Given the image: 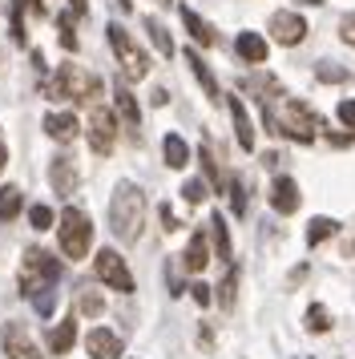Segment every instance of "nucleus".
<instances>
[{
    "label": "nucleus",
    "mask_w": 355,
    "mask_h": 359,
    "mask_svg": "<svg viewBox=\"0 0 355 359\" xmlns=\"http://www.w3.org/2000/svg\"><path fill=\"white\" fill-rule=\"evenodd\" d=\"M109 230L117 243L133 246L145 230V194L133 182H117L109 198Z\"/></svg>",
    "instance_id": "1"
},
{
    "label": "nucleus",
    "mask_w": 355,
    "mask_h": 359,
    "mask_svg": "<svg viewBox=\"0 0 355 359\" xmlns=\"http://www.w3.org/2000/svg\"><path fill=\"white\" fill-rule=\"evenodd\" d=\"M45 97L48 101H81V105H97V97L105 93V81L97 77V73H89V69L81 65H57V73L53 77H45Z\"/></svg>",
    "instance_id": "2"
},
{
    "label": "nucleus",
    "mask_w": 355,
    "mask_h": 359,
    "mask_svg": "<svg viewBox=\"0 0 355 359\" xmlns=\"http://www.w3.org/2000/svg\"><path fill=\"white\" fill-rule=\"evenodd\" d=\"M53 230H57V243H61L65 259L81 262L85 255H89V246H93V222H89V214H85V210H77V206H65Z\"/></svg>",
    "instance_id": "3"
},
{
    "label": "nucleus",
    "mask_w": 355,
    "mask_h": 359,
    "mask_svg": "<svg viewBox=\"0 0 355 359\" xmlns=\"http://www.w3.org/2000/svg\"><path fill=\"white\" fill-rule=\"evenodd\" d=\"M323 130V117L299 97H287L283 101V121H274V133H283L290 142H299V146H311Z\"/></svg>",
    "instance_id": "4"
},
{
    "label": "nucleus",
    "mask_w": 355,
    "mask_h": 359,
    "mask_svg": "<svg viewBox=\"0 0 355 359\" xmlns=\"http://www.w3.org/2000/svg\"><path fill=\"white\" fill-rule=\"evenodd\" d=\"M105 36H109L113 57H117V65L126 69L129 81H145V73H149V57H145V49L126 33V25H105Z\"/></svg>",
    "instance_id": "5"
},
{
    "label": "nucleus",
    "mask_w": 355,
    "mask_h": 359,
    "mask_svg": "<svg viewBox=\"0 0 355 359\" xmlns=\"http://www.w3.org/2000/svg\"><path fill=\"white\" fill-rule=\"evenodd\" d=\"M93 275L97 283H105V291H117V294H133V275H129V262L117 255V250H97L93 255Z\"/></svg>",
    "instance_id": "6"
},
{
    "label": "nucleus",
    "mask_w": 355,
    "mask_h": 359,
    "mask_svg": "<svg viewBox=\"0 0 355 359\" xmlns=\"http://www.w3.org/2000/svg\"><path fill=\"white\" fill-rule=\"evenodd\" d=\"M57 278H61V262L53 259L48 250H41V246H29V250H25V275H20V291L32 294L36 287L57 283Z\"/></svg>",
    "instance_id": "7"
},
{
    "label": "nucleus",
    "mask_w": 355,
    "mask_h": 359,
    "mask_svg": "<svg viewBox=\"0 0 355 359\" xmlns=\"http://www.w3.org/2000/svg\"><path fill=\"white\" fill-rule=\"evenodd\" d=\"M89 149L93 154H113V146H117V114L113 109H105V105H93L89 109Z\"/></svg>",
    "instance_id": "8"
},
{
    "label": "nucleus",
    "mask_w": 355,
    "mask_h": 359,
    "mask_svg": "<svg viewBox=\"0 0 355 359\" xmlns=\"http://www.w3.org/2000/svg\"><path fill=\"white\" fill-rule=\"evenodd\" d=\"M267 33H271L274 45H283V49H295V45H303L307 41V20L299 17V13H290V8H279V13H271V20H267Z\"/></svg>",
    "instance_id": "9"
},
{
    "label": "nucleus",
    "mask_w": 355,
    "mask_h": 359,
    "mask_svg": "<svg viewBox=\"0 0 355 359\" xmlns=\"http://www.w3.org/2000/svg\"><path fill=\"white\" fill-rule=\"evenodd\" d=\"M85 351H89V359H121L126 343H121V335L109 331V327H93V331L85 335Z\"/></svg>",
    "instance_id": "10"
},
{
    "label": "nucleus",
    "mask_w": 355,
    "mask_h": 359,
    "mask_svg": "<svg viewBox=\"0 0 355 359\" xmlns=\"http://www.w3.org/2000/svg\"><path fill=\"white\" fill-rule=\"evenodd\" d=\"M45 133L53 137V142H61V146L77 142V137H81L77 114H73V109H53V114H45Z\"/></svg>",
    "instance_id": "11"
},
{
    "label": "nucleus",
    "mask_w": 355,
    "mask_h": 359,
    "mask_svg": "<svg viewBox=\"0 0 355 359\" xmlns=\"http://www.w3.org/2000/svg\"><path fill=\"white\" fill-rule=\"evenodd\" d=\"M113 114H117V121H126V130L138 137V130H142V105L129 93V85H113Z\"/></svg>",
    "instance_id": "12"
},
{
    "label": "nucleus",
    "mask_w": 355,
    "mask_h": 359,
    "mask_svg": "<svg viewBox=\"0 0 355 359\" xmlns=\"http://www.w3.org/2000/svg\"><path fill=\"white\" fill-rule=\"evenodd\" d=\"M299 202H303V194H299V182L295 178H287V174H279V178L271 182V206H274V214H295L299 210Z\"/></svg>",
    "instance_id": "13"
},
{
    "label": "nucleus",
    "mask_w": 355,
    "mask_h": 359,
    "mask_svg": "<svg viewBox=\"0 0 355 359\" xmlns=\"http://www.w3.org/2000/svg\"><path fill=\"white\" fill-rule=\"evenodd\" d=\"M48 182H53L57 198H73V190H77V165H73L69 154H57L48 162Z\"/></svg>",
    "instance_id": "14"
},
{
    "label": "nucleus",
    "mask_w": 355,
    "mask_h": 359,
    "mask_svg": "<svg viewBox=\"0 0 355 359\" xmlns=\"http://www.w3.org/2000/svg\"><path fill=\"white\" fill-rule=\"evenodd\" d=\"M206 262H210V238H206V230H194L186 250H182V271L186 275H202Z\"/></svg>",
    "instance_id": "15"
},
{
    "label": "nucleus",
    "mask_w": 355,
    "mask_h": 359,
    "mask_svg": "<svg viewBox=\"0 0 355 359\" xmlns=\"http://www.w3.org/2000/svg\"><path fill=\"white\" fill-rule=\"evenodd\" d=\"M234 53H239V61L246 65H267V57H271V45H267V36L262 33H239L234 36Z\"/></svg>",
    "instance_id": "16"
},
{
    "label": "nucleus",
    "mask_w": 355,
    "mask_h": 359,
    "mask_svg": "<svg viewBox=\"0 0 355 359\" xmlns=\"http://www.w3.org/2000/svg\"><path fill=\"white\" fill-rule=\"evenodd\" d=\"M186 65H190V73H194V81L202 85V93H206V101H222V89H218V77L210 73V65L202 61V53L198 49H186Z\"/></svg>",
    "instance_id": "17"
},
{
    "label": "nucleus",
    "mask_w": 355,
    "mask_h": 359,
    "mask_svg": "<svg viewBox=\"0 0 355 359\" xmlns=\"http://www.w3.org/2000/svg\"><path fill=\"white\" fill-rule=\"evenodd\" d=\"M206 238H210V246H214V259L218 262H234V246H230V226H226V218L218 210L210 214V230H206Z\"/></svg>",
    "instance_id": "18"
},
{
    "label": "nucleus",
    "mask_w": 355,
    "mask_h": 359,
    "mask_svg": "<svg viewBox=\"0 0 355 359\" xmlns=\"http://www.w3.org/2000/svg\"><path fill=\"white\" fill-rule=\"evenodd\" d=\"M226 109H230V121H234V137H239V146L250 154V149H255V121H250V114H246L242 97H226Z\"/></svg>",
    "instance_id": "19"
},
{
    "label": "nucleus",
    "mask_w": 355,
    "mask_h": 359,
    "mask_svg": "<svg viewBox=\"0 0 355 359\" xmlns=\"http://www.w3.org/2000/svg\"><path fill=\"white\" fill-rule=\"evenodd\" d=\"M0 347H4V355L8 359H25L32 355V339H29V331H25V323H4V331H0Z\"/></svg>",
    "instance_id": "20"
},
{
    "label": "nucleus",
    "mask_w": 355,
    "mask_h": 359,
    "mask_svg": "<svg viewBox=\"0 0 355 359\" xmlns=\"http://www.w3.org/2000/svg\"><path fill=\"white\" fill-rule=\"evenodd\" d=\"M73 343H77V315H65L61 323L48 331V351L53 355H69Z\"/></svg>",
    "instance_id": "21"
},
{
    "label": "nucleus",
    "mask_w": 355,
    "mask_h": 359,
    "mask_svg": "<svg viewBox=\"0 0 355 359\" xmlns=\"http://www.w3.org/2000/svg\"><path fill=\"white\" fill-rule=\"evenodd\" d=\"M178 17H182V25H186V33H190V41L194 45H202V49H210L218 36H214V29H210L206 20L198 17L194 8H186V4H178Z\"/></svg>",
    "instance_id": "22"
},
{
    "label": "nucleus",
    "mask_w": 355,
    "mask_h": 359,
    "mask_svg": "<svg viewBox=\"0 0 355 359\" xmlns=\"http://www.w3.org/2000/svg\"><path fill=\"white\" fill-rule=\"evenodd\" d=\"M161 158H166L170 170H186V165H190V146H186V137L166 133V137H161Z\"/></svg>",
    "instance_id": "23"
},
{
    "label": "nucleus",
    "mask_w": 355,
    "mask_h": 359,
    "mask_svg": "<svg viewBox=\"0 0 355 359\" xmlns=\"http://www.w3.org/2000/svg\"><path fill=\"white\" fill-rule=\"evenodd\" d=\"M335 234H339V222L327 218V214H319V218L307 222V246H323L327 238H335Z\"/></svg>",
    "instance_id": "24"
},
{
    "label": "nucleus",
    "mask_w": 355,
    "mask_h": 359,
    "mask_svg": "<svg viewBox=\"0 0 355 359\" xmlns=\"http://www.w3.org/2000/svg\"><path fill=\"white\" fill-rule=\"evenodd\" d=\"M214 299H218V307L222 311H230L234 307V299H239V266H234V262H230V271H226V278L222 283H218V287H214Z\"/></svg>",
    "instance_id": "25"
},
{
    "label": "nucleus",
    "mask_w": 355,
    "mask_h": 359,
    "mask_svg": "<svg viewBox=\"0 0 355 359\" xmlns=\"http://www.w3.org/2000/svg\"><path fill=\"white\" fill-rule=\"evenodd\" d=\"M20 210H25V194L16 186H0V222H13Z\"/></svg>",
    "instance_id": "26"
},
{
    "label": "nucleus",
    "mask_w": 355,
    "mask_h": 359,
    "mask_svg": "<svg viewBox=\"0 0 355 359\" xmlns=\"http://www.w3.org/2000/svg\"><path fill=\"white\" fill-rule=\"evenodd\" d=\"M145 33H149V41H154V49L161 53V57H174V36L166 33V25L154 17H145Z\"/></svg>",
    "instance_id": "27"
},
{
    "label": "nucleus",
    "mask_w": 355,
    "mask_h": 359,
    "mask_svg": "<svg viewBox=\"0 0 355 359\" xmlns=\"http://www.w3.org/2000/svg\"><path fill=\"white\" fill-rule=\"evenodd\" d=\"M307 331H311V335H327V331H331V315H327L323 303H311V307H307Z\"/></svg>",
    "instance_id": "28"
},
{
    "label": "nucleus",
    "mask_w": 355,
    "mask_h": 359,
    "mask_svg": "<svg viewBox=\"0 0 355 359\" xmlns=\"http://www.w3.org/2000/svg\"><path fill=\"white\" fill-rule=\"evenodd\" d=\"M315 77H319L323 85H343V81H351V73L343 65H335V61H319L315 65Z\"/></svg>",
    "instance_id": "29"
},
{
    "label": "nucleus",
    "mask_w": 355,
    "mask_h": 359,
    "mask_svg": "<svg viewBox=\"0 0 355 359\" xmlns=\"http://www.w3.org/2000/svg\"><path fill=\"white\" fill-rule=\"evenodd\" d=\"M29 226L45 234V230H53V226H57V214L48 210L45 202H36V206H29Z\"/></svg>",
    "instance_id": "30"
},
{
    "label": "nucleus",
    "mask_w": 355,
    "mask_h": 359,
    "mask_svg": "<svg viewBox=\"0 0 355 359\" xmlns=\"http://www.w3.org/2000/svg\"><path fill=\"white\" fill-rule=\"evenodd\" d=\"M77 311H81V315H101V311H105V299H101V291L85 287V291L77 294Z\"/></svg>",
    "instance_id": "31"
},
{
    "label": "nucleus",
    "mask_w": 355,
    "mask_h": 359,
    "mask_svg": "<svg viewBox=\"0 0 355 359\" xmlns=\"http://www.w3.org/2000/svg\"><path fill=\"white\" fill-rule=\"evenodd\" d=\"M198 158H202V174H206V186L222 190L226 182H222V174H218V162H214V154H210V149L202 146V149H198Z\"/></svg>",
    "instance_id": "32"
},
{
    "label": "nucleus",
    "mask_w": 355,
    "mask_h": 359,
    "mask_svg": "<svg viewBox=\"0 0 355 359\" xmlns=\"http://www.w3.org/2000/svg\"><path fill=\"white\" fill-rule=\"evenodd\" d=\"M226 190H230L234 218H246V186H242V178H230V182H226Z\"/></svg>",
    "instance_id": "33"
},
{
    "label": "nucleus",
    "mask_w": 355,
    "mask_h": 359,
    "mask_svg": "<svg viewBox=\"0 0 355 359\" xmlns=\"http://www.w3.org/2000/svg\"><path fill=\"white\" fill-rule=\"evenodd\" d=\"M206 194H210L206 178H190V182H186V186H182V198H186L190 206H198V202H206Z\"/></svg>",
    "instance_id": "34"
},
{
    "label": "nucleus",
    "mask_w": 355,
    "mask_h": 359,
    "mask_svg": "<svg viewBox=\"0 0 355 359\" xmlns=\"http://www.w3.org/2000/svg\"><path fill=\"white\" fill-rule=\"evenodd\" d=\"M29 299H32V307L41 311V319H48V315H53V283H45V287H36V291H32Z\"/></svg>",
    "instance_id": "35"
},
{
    "label": "nucleus",
    "mask_w": 355,
    "mask_h": 359,
    "mask_svg": "<svg viewBox=\"0 0 355 359\" xmlns=\"http://www.w3.org/2000/svg\"><path fill=\"white\" fill-rule=\"evenodd\" d=\"M335 117H339V126L343 130H355V97H343L335 105Z\"/></svg>",
    "instance_id": "36"
},
{
    "label": "nucleus",
    "mask_w": 355,
    "mask_h": 359,
    "mask_svg": "<svg viewBox=\"0 0 355 359\" xmlns=\"http://www.w3.org/2000/svg\"><path fill=\"white\" fill-rule=\"evenodd\" d=\"M186 291H190V299L198 307H210V303H214V287H206V283H190Z\"/></svg>",
    "instance_id": "37"
},
{
    "label": "nucleus",
    "mask_w": 355,
    "mask_h": 359,
    "mask_svg": "<svg viewBox=\"0 0 355 359\" xmlns=\"http://www.w3.org/2000/svg\"><path fill=\"white\" fill-rule=\"evenodd\" d=\"M339 41H343V45H351V49H355V13H347V17L339 20Z\"/></svg>",
    "instance_id": "38"
},
{
    "label": "nucleus",
    "mask_w": 355,
    "mask_h": 359,
    "mask_svg": "<svg viewBox=\"0 0 355 359\" xmlns=\"http://www.w3.org/2000/svg\"><path fill=\"white\" fill-rule=\"evenodd\" d=\"M158 214H161V230H166V234H174V230H182V222L174 218V210H170V206H158Z\"/></svg>",
    "instance_id": "39"
},
{
    "label": "nucleus",
    "mask_w": 355,
    "mask_h": 359,
    "mask_svg": "<svg viewBox=\"0 0 355 359\" xmlns=\"http://www.w3.org/2000/svg\"><path fill=\"white\" fill-rule=\"evenodd\" d=\"M327 142L335 149H347V146H355V130H347V133H327Z\"/></svg>",
    "instance_id": "40"
},
{
    "label": "nucleus",
    "mask_w": 355,
    "mask_h": 359,
    "mask_svg": "<svg viewBox=\"0 0 355 359\" xmlns=\"http://www.w3.org/2000/svg\"><path fill=\"white\" fill-rule=\"evenodd\" d=\"M4 165H8V142H4V133H0V174H4Z\"/></svg>",
    "instance_id": "41"
},
{
    "label": "nucleus",
    "mask_w": 355,
    "mask_h": 359,
    "mask_svg": "<svg viewBox=\"0 0 355 359\" xmlns=\"http://www.w3.org/2000/svg\"><path fill=\"white\" fill-rule=\"evenodd\" d=\"M25 4H29V8L36 13V17H45V0H25Z\"/></svg>",
    "instance_id": "42"
},
{
    "label": "nucleus",
    "mask_w": 355,
    "mask_h": 359,
    "mask_svg": "<svg viewBox=\"0 0 355 359\" xmlns=\"http://www.w3.org/2000/svg\"><path fill=\"white\" fill-rule=\"evenodd\" d=\"M198 343H202V347H210V343H214V335H210V327H202V331H198Z\"/></svg>",
    "instance_id": "43"
},
{
    "label": "nucleus",
    "mask_w": 355,
    "mask_h": 359,
    "mask_svg": "<svg viewBox=\"0 0 355 359\" xmlns=\"http://www.w3.org/2000/svg\"><path fill=\"white\" fill-rule=\"evenodd\" d=\"M299 4H307V8H319L323 0H299Z\"/></svg>",
    "instance_id": "44"
},
{
    "label": "nucleus",
    "mask_w": 355,
    "mask_h": 359,
    "mask_svg": "<svg viewBox=\"0 0 355 359\" xmlns=\"http://www.w3.org/2000/svg\"><path fill=\"white\" fill-rule=\"evenodd\" d=\"M343 255H355V238H351V243H347V246H343Z\"/></svg>",
    "instance_id": "45"
},
{
    "label": "nucleus",
    "mask_w": 355,
    "mask_h": 359,
    "mask_svg": "<svg viewBox=\"0 0 355 359\" xmlns=\"http://www.w3.org/2000/svg\"><path fill=\"white\" fill-rule=\"evenodd\" d=\"M117 4H121V8H126V13H129V8H133V0H117Z\"/></svg>",
    "instance_id": "46"
},
{
    "label": "nucleus",
    "mask_w": 355,
    "mask_h": 359,
    "mask_svg": "<svg viewBox=\"0 0 355 359\" xmlns=\"http://www.w3.org/2000/svg\"><path fill=\"white\" fill-rule=\"evenodd\" d=\"M25 359H41V355H25Z\"/></svg>",
    "instance_id": "47"
}]
</instances>
